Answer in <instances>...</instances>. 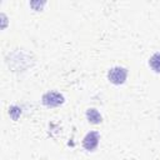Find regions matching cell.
Wrapping results in <instances>:
<instances>
[{
    "mask_svg": "<svg viewBox=\"0 0 160 160\" xmlns=\"http://www.w3.org/2000/svg\"><path fill=\"white\" fill-rule=\"evenodd\" d=\"M108 78L112 84H116V85L122 84L128 78V70L125 68H121V66L111 68L108 72Z\"/></svg>",
    "mask_w": 160,
    "mask_h": 160,
    "instance_id": "cell-1",
    "label": "cell"
},
{
    "mask_svg": "<svg viewBox=\"0 0 160 160\" xmlns=\"http://www.w3.org/2000/svg\"><path fill=\"white\" fill-rule=\"evenodd\" d=\"M42 102L49 108L59 106L64 102V96L56 91H49L42 96Z\"/></svg>",
    "mask_w": 160,
    "mask_h": 160,
    "instance_id": "cell-2",
    "label": "cell"
},
{
    "mask_svg": "<svg viewBox=\"0 0 160 160\" xmlns=\"http://www.w3.org/2000/svg\"><path fill=\"white\" fill-rule=\"evenodd\" d=\"M99 144V134L96 131H90L85 135L84 140H82V146L86 150H94Z\"/></svg>",
    "mask_w": 160,
    "mask_h": 160,
    "instance_id": "cell-3",
    "label": "cell"
},
{
    "mask_svg": "<svg viewBox=\"0 0 160 160\" xmlns=\"http://www.w3.org/2000/svg\"><path fill=\"white\" fill-rule=\"evenodd\" d=\"M86 118H88V120H89L90 122H92V124H99V122H101V115H100V112H99L96 109H89V110L86 111Z\"/></svg>",
    "mask_w": 160,
    "mask_h": 160,
    "instance_id": "cell-4",
    "label": "cell"
},
{
    "mask_svg": "<svg viewBox=\"0 0 160 160\" xmlns=\"http://www.w3.org/2000/svg\"><path fill=\"white\" fill-rule=\"evenodd\" d=\"M151 69L156 72H160V52H156L154 54L151 58H150V61H149Z\"/></svg>",
    "mask_w": 160,
    "mask_h": 160,
    "instance_id": "cell-5",
    "label": "cell"
}]
</instances>
